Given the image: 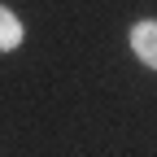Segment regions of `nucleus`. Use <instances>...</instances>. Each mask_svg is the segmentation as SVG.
<instances>
[{
    "mask_svg": "<svg viewBox=\"0 0 157 157\" xmlns=\"http://www.w3.org/2000/svg\"><path fill=\"white\" fill-rule=\"evenodd\" d=\"M131 48H135V57H140L144 66H153L157 70V22H140L131 31Z\"/></svg>",
    "mask_w": 157,
    "mask_h": 157,
    "instance_id": "nucleus-1",
    "label": "nucleus"
},
{
    "mask_svg": "<svg viewBox=\"0 0 157 157\" xmlns=\"http://www.w3.org/2000/svg\"><path fill=\"white\" fill-rule=\"evenodd\" d=\"M17 44H22V22L0 5V48H17Z\"/></svg>",
    "mask_w": 157,
    "mask_h": 157,
    "instance_id": "nucleus-2",
    "label": "nucleus"
}]
</instances>
